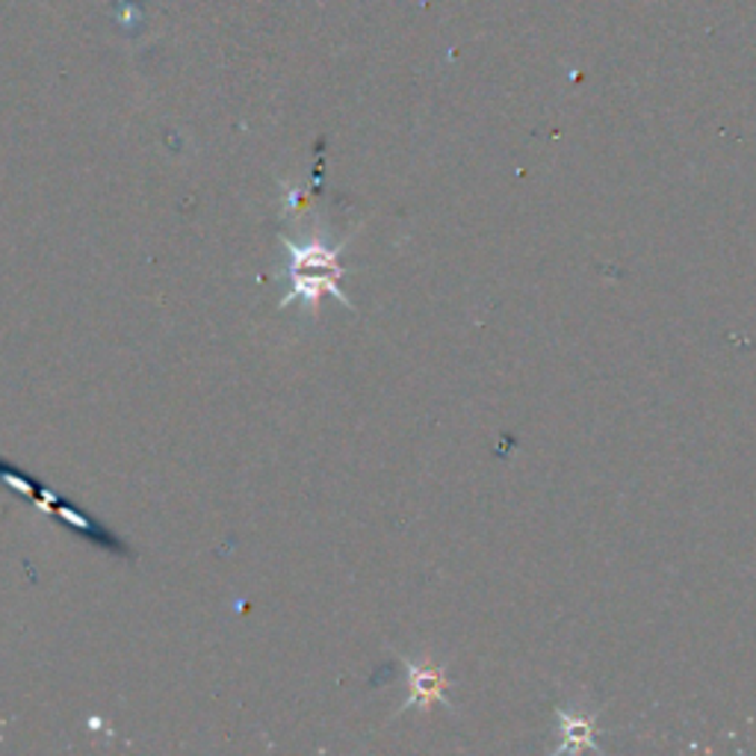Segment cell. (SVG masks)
I'll return each instance as SVG.
<instances>
[{
	"instance_id": "obj_1",
	"label": "cell",
	"mask_w": 756,
	"mask_h": 756,
	"mask_svg": "<svg viewBox=\"0 0 756 756\" xmlns=\"http://www.w3.org/2000/svg\"><path fill=\"white\" fill-rule=\"evenodd\" d=\"M284 246L290 251V260H287V267H290V292L281 299V308H287L292 299H301L308 308H314L322 292H331L337 301H344L346 308H352V301L344 292V287L337 284L346 276V269L337 263L344 246L328 249V246H322V240L292 242L290 237H284Z\"/></svg>"
},
{
	"instance_id": "obj_2",
	"label": "cell",
	"mask_w": 756,
	"mask_h": 756,
	"mask_svg": "<svg viewBox=\"0 0 756 756\" xmlns=\"http://www.w3.org/2000/svg\"><path fill=\"white\" fill-rule=\"evenodd\" d=\"M0 479L7 481V485H12V488H18V490H24V494H33L30 499H39L42 506H48V508H53L57 515L66 520L69 526H74L80 535H87L89 541H98V547H107V550H112V553H121V556H128V547L116 538V535H110L107 529H103L98 520H92V517H87V515H78V511H71L69 506H62L60 499H57V494H51V490H44L39 481H33V479H27L24 472L21 470H16V467H9L7 461H0Z\"/></svg>"
},
{
	"instance_id": "obj_3",
	"label": "cell",
	"mask_w": 756,
	"mask_h": 756,
	"mask_svg": "<svg viewBox=\"0 0 756 756\" xmlns=\"http://www.w3.org/2000/svg\"><path fill=\"white\" fill-rule=\"evenodd\" d=\"M405 668H408V677H411V695L405 700L402 709H411V706H420V709H429L435 704L447 706V670L435 668V665H420V662L405 659Z\"/></svg>"
},
{
	"instance_id": "obj_4",
	"label": "cell",
	"mask_w": 756,
	"mask_h": 756,
	"mask_svg": "<svg viewBox=\"0 0 756 756\" xmlns=\"http://www.w3.org/2000/svg\"><path fill=\"white\" fill-rule=\"evenodd\" d=\"M561 733H565V745L559 750H576V748H594L597 750V739H594V724L588 718H576V715L559 709Z\"/></svg>"
}]
</instances>
